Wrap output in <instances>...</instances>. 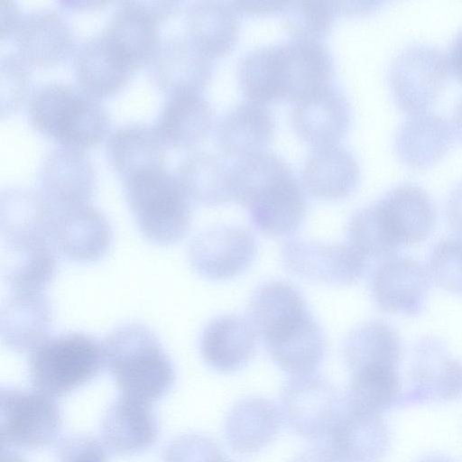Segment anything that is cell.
Instances as JSON below:
<instances>
[{"instance_id":"cell-2","label":"cell","mask_w":462,"mask_h":462,"mask_svg":"<svg viewBox=\"0 0 462 462\" xmlns=\"http://www.w3.org/2000/svg\"><path fill=\"white\" fill-rule=\"evenodd\" d=\"M106 367L121 395L152 404L173 387L176 372L152 330L131 322L118 326L103 342Z\"/></svg>"},{"instance_id":"cell-8","label":"cell","mask_w":462,"mask_h":462,"mask_svg":"<svg viewBox=\"0 0 462 462\" xmlns=\"http://www.w3.org/2000/svg\"><path fill=\"white\" fill-rule=\"evenodd\" d=\"M280 401L282 420L310 440L328 437L345 407L337 388L315 373L291 375L281 389Z\"/></svg>"},{"instance_id":"cell-53","label":"cell","mask_w":462,"mask_h":462,"mask_svg":"<svg viewBox=\"0 0 462 462\" xmlns=\"http://www.w3.org/2000/svg\"><path fill=\"white\" fill-rule=\"evenodd\" d=\"M454 131L462 141V99L457 106L453 116Z\"/></svg>"},{"instance_id":"cell-11","label":"cell","mask_w":462,"mask_h":462,"mask_svg":"<svg viewBox=\"0 0 462 462\" xmlns=\"http://www.w3.org/2000/svg\"><path fill=\"white\" fill-rule=\"evenodd\" d=\"M281 258L293 275L331 285H351L365 273L368 260L347 243L295 237L283 243Z\"/></svg>"},{"instance_id":"cell-55","label":"cell","mask_w":462,"mask_h":462,"mask_svg":"<svg viewBox=\"0 0 462 462\" xmlns=\"http://www.w3.org/2000/svg\"><path fill=\"white\" fill-rule=\"evenodd\" d=\"M417 462H455L453 459H451L448 457H446L444 455H428L420 459H419Z\"/></svg>"},{"instance_id":"cell-39","label":"cell","mask_w":462,"mask_h":462,"mask_svg":"<svg viewBox=\"0 0 462 462\" xmlns=\"http://www.w3.org/2000/svg\"><path fill=\"white\" fill-rule=\"evenodd\" d=\"M402 379L399 370H375L351 374L344 402L346 408L381 414L399 408Z\"/></svg>"},{"instance_id":"cell-5","label":"cell","mask_w":462,"mask_h":462,"mask_svg":"<svg viewBox=\"0 0 462 462\" xmlns=\"http://www.w3.org/2000/svg\"><path fill=\"white\" fill-rule=\"evenodd\" d=\"M122 180L136 225L149 242L169 245L186 236L192 221L191 208L176 176L158 167Z\"/></svg>"},{"instance_id":"cell-30","label":"cell","mask_w":462,"mask_h":462,"mask_svg":"<svg viewBox=\"0 0 462 462\" xmlns=\"http://www.w3.org/2000/svg\"><path fill=\"white\" fill-rule=\"evenodd\" d=\"M452 141V128L443 117L431 112H421L411 115L400 125L393 145L404 164L425 169L445 155Z\"/></svg>"},{"instance_id":"cell-22","label":"cell","mask_w":462,"mask_h":462,"mask_svg":"<svg viewBox=\"0 0 462 462\" xmlns=\"http://www.w3.org/2000/svg\"><path fill=\"white\" fill-rule=\"evenodd\" d=\"M374 205L387 231L400 247L425 241L434 229V202L417 185L406 183L394 187Z\"/></svg>"},{"instance_id":"cell-14","label":"cell","mask_w":462,"mask_h":462,"mask_svg":"<svg viewBox=\"0 0 462 462\" xmlns=\"http://www.w3.org/2000/svg\"><path fill=\"white\" fill-rule=\"evenodd\" d=\"M430 280L427 268L417 260L393 255L372 274V298L383 312L418 316L425 308Z\"/></svg>"},{"instance_id":"cell-25","label":"cell","mask_w":462,"mask_h":462,"mask_svg":"<svg viewBox=\"0 0 462 462\" xmlns=\"http://www.w3.org/2000/svg\"><path fill=\"white\" fill-rule=\"evenodd\" d=\"M360 179V168L354 154L337 144L315 147L301 169V183L316 199L334 201L350 196Z\"/></svg>"},{"instance_id":"cell-1","label":"cell","mask_w":462,"mask_h":462,"mask_svg":"<svg viewBox=\"0 0 462 462\" xmlns=\"http://www.w3.org/2000/svg\"><path fill=\"white\" fill-rule=\"evenodd\" d=\"M334 60L320 40L291 38L248 51L240 65V79L247 95L268 104L298 101L330 85Z\"/></svg>"},{"instance_id":"cell-20","label":"cell","mask_w":462,"mask_h":462,"mask_svg":"<svg viewBox=\"0 0 462 462\" xmlns=\"http://www.w3.org/2000/svg\"><path fill=\"white\" fill-rule=\"evenodd\" d=\"M159 435V421L152 404L121 394L108 407L100 426L106 449L123 457L146 452Z\"/></svg>"},{"instance_id":"cell-49","label":"cell","mask_w":462,"mask_h":462,"mask_svg":"<svg viewBox=\"0 0 462 462\" xmlns=\"http://www.w3.org/2000/svg\"><path fill=\"white\" fill-rule=\"evenodd\" d=\"M291 462H337L328 447L312 446L302 450Z\"/></svg>"},{"instance_id":"cell-42","label":"cell","mask_w":462,"mask_h":462,"mask_svg":"<svg viewBox=\"0 0 462 462\" xmlns=\"http://www.w3.org/2000/svg\"><path fill=\"white\" fill-rule=\"evenodd\" d=\"M427 271L436 285L462 296V239L439 241L430 254Z\"/></svg>"},{"instance_id":"cell-32","label":"cell","mask_w":462,"mask_h":462,"mask_svg":"<svg viewBox=\"0 0 462 462\" xmlns=\"http://www.w3.org/2000/svg\"><path fill=\"white\" fill-rule=\"evenodd\" d=\"M282 417L272 401L248 397L229 411L224 426L230 448L239 454H253L265 448L279 432Z\"/></svg>"},{"instance_id":"cell-35","label":"cell","mask_w":462,"mask_h":462,"mask_svg":"<svg viewBox=\"0 0 462 462\" xmlns=\"http://www.w3.org/2000/svg\"><path fill=\"white\" fill-rule=\"evenodd\" d=\"M309 312L306 301L297 289L285 282L270 281L253 293L247 319L264 341Z\"/></svg>"},{"instance_id":"cell-12","label":"cell","mask_w":462,"mask_h":462,"mask_svg":"<svg viewBox=\"0 0 462 462\" xmlns=\"http://www.w3.org/2000/svg\"><path fill=\"white\" fill-rule=\"evenodd\" d=\"M462 395V363L438 338L428 337L415 344L408 382L399 408L448 402Z\"/></svg>"},{"instance_id":"cell-9","label":"cell","mask_w":462,"mask_h":462,"mask_svg":"<svg viewBox=\"0 0 462 462\" xmlns=\"http://www.w3.org/2000/svg\"><path fill=\"white\" fill-rule=\"evenodd\" d=\"M179 5L178 1L120 2L101 35L135 71L151 62L161 42L159 23Z\"/></svg>"},{"instance_id":"cell-13","label":"cell","mask_w":462,"mask_h":462,"mask_svg":"<svg viewBox=\"0 0 462 462\" xmlns=\"http://www.w3.org/2000/svg\"><path fill=\"white\" fill-rule=\"evenodd\" d=\"M257 253L254 236L235 225L205 229L192 239L189 260L192 269L210 281L234 278L252 264Z\"/></svg>"},{"instance_id":"cell-48","label":"cell","mask_w":462,"mask_h":462,"mask_svg":"<svg viewBox=\"0 0 462 462\" xmlns=\"http://www.w3.org/2000/svg\"><path fill=\"white\" fill-rule=\"evenodd\" d=\"M22 14L12 0H0V39L12 35Z\"/></svg>"},{"instance_id":"cell-45","label":"cell","mask_w":462,"mask_h":462,"mask_svg":"<svg viewBox=\"0 0 462 462\" xmlns=\"http://www.w3.org/2000/svg\"><path fill=\"white\" fill-rule=\"evenodd\" d=\"M58 462H108L107 449L97 439L83 434L69 435L56 446Z\"/></svg>"},{"instance_id":"cell-50","label":"cell","mask_w":462,"mask_h":462,"mask_svg":"<svg viewBox=\"0 0 462 462\" xmlns=\"http://www.w3.org/2000/svg\"><path fill=\"white\" fill-rule=\"evenodd\" d=\"M447 62L452 74L462 82V31L451 43Z\"/></svg>"},{"instance_id":"cell-31","label":"cell","mask_w":462,"mask_h":462,"mask_svg":"<svg viewBox=\"0 0 462 462\" xmlns=\"http://www.w3.org/2000/svg\"><path fill=\"white\" fill-rule=\"evenodd\" d=\"M402 339L396 329L382 320L354 328L345 338L343 356L351 374L373 370H399Z\"/></svg>"},{"instance_id":"cell-16","label":"cell","mask_w":462,"mask_h":462,"mask_svg":"<svg viewBox=\"0 0 462 462\" xmlns=\"http://www.w3.org/2000/svg\"><path fill=\"white\" fill-rule=\"evenodd\" d=\"M112 240L110 223L97 208L87 204L56 211L51 244L68 261L97 262L106 254Z\"/></svg>"},{"instance_id":"cell-56","label":"cell","mask_w":462,"mask_h":462,"mask_svg":"<svg viewBox=\"0 0 462 462\" xmlns=\"http://www.w3.org/2000/svg\"><path fill=\"white\" fill-rule=\"evenodd\" d=\"M226 462H232V461H227V460H226Z\"/></svg>"},{"instance_id":"cell-43","label":"cell","mask_w":462,"mask_h":462,"mask_svg":"<svg viewBox=\"0 0 462 462\" xmlns=\"http://www.w3.org/2000/svg\"><path fill=\"white\" fill-rule=\"evenodd\" d=\"M29 65L30 64L17 53L1 55V117L14 113L24 99L31 76Z\"/></svg>"},{"instance_id":"cell-24","label":"cell","mask_w":462,"mask_h":462,"mask_svg":"<svg viewBox=\"0 0 462 462\" xmlns=\"http://www.w3.org/2000/svg\"><path fill=\"white\" fill-rule=\"evenodd\" d=\"M327 438L337 462H378L390 441L387 424L380 414L346 406Z\"/></svg>"},{"instance_id":"cell-47","label":"cell","mask_w":462,"mask_h":462,"mask_svg":"<svg viewBox=\"0 0 462 462\" xmlns=\"http://www.w3.org/2000/svg\"><path fill=\"white\" fill-rule=\"evenodd\" d=\"M238 14L258 15L280 14L285 2L278 1H233L230 2Z\"/></svg>"},{"instance_id":"cell-34","label":"cell","mask_w":462,"mask_h":462,"mask_svg":"<svg viewBox=\"0 0 462 462\" xmlns=\"http://www.w3.org/2000/svg\"><path fill=\"white\" fill-rule=\"evenodd\" d=\"M106 152L123 180L143 170L163 167L165 145L152 126L134 123L115 129L107 139Z\"/></svg>"},{"instance_id":"cell-36","label":"cell","mask_w":462,"mask_h":462,"mask_svg":"<svg viewBox=\"0 0 462 462\" xmlns=\"http://www.w3.org/2000/svg\"><path fill=\"white\" fill-rule=\"evenodd\" d=\"M176 177L189 199L197 203L217 206L232 199L231 167L215 153L189 154L180 163Z\"/></svg>"},{"instance_id":"cell-33","label":"cell","mask_w":462,"mask_h":462,"mask_svg":"<svg viewBox=\"0 0 462 462\" xmlns=\"http://www.w3.org/2000/svg\"><path fill=\"white\" fill-rule=\"evenodd\" d=\"M239 14L231 3L192 2L186 12L188 37L206 55L220 58L236 46L240 33Z\"/></svg>"},{"instance_id":"cell-7","label":"cell","mask_w":462,"mask_h":462,"mask_svg":"<svg viewBox=\"0 0 462 462\" xmlns=\"http://www.w3.org/2000/svg\"><path fill=\"white\" fill-rule=\"evenodd\" d=\"M0 439L4 448L33 450L53 444L62 416L55 399L36 390L2 387Z\"/></svg>"},{"instance_id":"cell-23","label":"cell","mask_w":462,"mask_h":462,"mask_svg":"<svg viewBox=\"0 0 462 462\" xmlns=\"http://www.w3.org/2000/svg\"><path fill=\"white\" fill-rule=\"evenodd\" d=\"M52 309L43 291H10L0 311L4 344L17 353L33 351L49 336Z\"/></svg>"},{"instance_id":"cell-27","label":"cell","mask_w":462,"mask_h":462,"mask_svg":"<svg viewBox=\"0 0 462 462\" xmlns=\"http://www.w3.org/2000/svg\"><path fill=\"white\" fill-rule=\"evenodd\" d=\"M213 120V108L201 93L181 92L169 96L152 127L165 146L189 149L207 138Z\"/></svg>"},{"instance_id":"cell-6","label":"cell","mask_w":462,"mask_h":462,"mask_svg":"<svg viewBox=\"0 0 462 462\" xmlns=\"http://www.w3.org/2000/svg\"><path fill=\"white\" fill-rule=\"evenodd\" d=\"M105 366L103 345L72 331L47 338L32 351L28 374L34 390L56 399L89 383Z\"/></svg>"},{"instance_id":"cell-38","label":"cell","mask_w":462,"mask_h":462,"mask_svg":"<svg viewBox=\"0 0 462 462\" xmlns=\"http://www.w3.org/2000/svg\"><path fill=\"white\" fill-rule=\"evenodd\" d=\"M273 362L291 375L315 373L327 349L325 334L319 324L310 317L285 338L266 346Z\"/></svg>"},{"instance_id":"cell-51","label":"cell","mask_w":462,"mask_h":462,"mask_svg":"<svg viewBox=\"0 0 462 462\" xmlns=\"http://www.w3.org/2000/svg\"><path fill=\"white\" fill-rule=\"evenodd\" d=\"M382 2L347 1L337 2L339 13L346 14H367L375 11Z\"/></svg>"},{"instance_id":"cell-52","label":"cell","mask_w":462,"mask_h":462,"mask_svg":"<svg viewBox=\"0 0 462 462\" xmlns=\"http://www.w3.org/2000/svg\"><path fill=\"white\" fill-rule=\"evenodd\" d=\"M64 7L67 9H81L88 7H97L98 5H102L106 4L105 2H79V1H62L60 2Z\"/></svg>"},{"instance_id":"cell-4","label":"cell","mask_w":462,"mask_h":462,"mask_svg":"<svg viewBox=\"0 0 462 462\" xmlns=\"http://www.w3.org/2000/svg\"><path fill=\"white\" fill-rule=\"evenodd\" d=\"M32 127L62 147L84 150L106 136L109 116L97 98L79 87L48 82L36 88L28 103Z\"/></svg>"},{"instance_id":"cell-54","label":"cell","mask_w":462,"mask_h":462,"mask_svg":"<svg viewBox=\"0 0 462 462\" xmlns=\"http://www.w3.org/2000/svg\"><path fill=\"white\" fill-rule=\"evenodd\" d=\"M1 462H26L19 454L10 450L3 449Z\"/></svg>"},{"instance_id":"cell-18","label":"cell","mask_w":462,"mask_h":462,"mask_svg":"<svg viewBox=\"0 0 462 462\" xmlns=\"http://www.w3.org/2000/svg\"><path fill=\"white\" fill-rule=\"evenodd\" d=\"M149 64L153 82L169 96L181 92L200 93L213 74L212 59L188 36L162 40Z\"/></svg>"},{"instance_id":"cell-41","label":"cell","mask_w":462,"mask_h":462,"mask_svg":"<svg viewBox=\"0 0 462 462\" xmlns=\"http://www.w3.org/2000/svg\"><path fill=\"white\" fill-rule=\"evenodd\" d=\"M347 242L366 258H388L400 246L391 236L374 204L357 209L346 226Z\"/></svg>"},{"instance_id":"cell-44","label":"cell","mask_w":462,"mask_h":462,"mask_svg":"<svg viewBox=\"0 0 462 462\" xmlns=\"http://www.w3.org/2000/svg\"><path fill=\"white\" fill-rule=\"evenodd\" d=\"M218 444L211 438L187 433L179 435L163 448L161 462H226Z\"/></svg>"},{"instance_id":"cell-26","label":"cell","mask_w":462,"mask_h":462,"mask_svg":"<svg viewBox=\"0 0 462 462\" xmlns=\"http://www.w3.org/2000/svg\"><path fill=\"white\" fill-rule=\"evenodd\" d=\"M257 333L247 319L226 314L204 328L199 350L206 364L220 373H234L247 365L256 348Z\"/></svg>"},{"instance_id":"cell-37","label":"cell","mask_w":462,"mask_h":462,"mask_svg":"<svg viewBox=\"0 0 462 462\" xmlns=\"http://www.w3.org/2000/svg\"><path fill=\"white\" fill-rule=\"evenodd\" d=\"M57 270L56 252L50 243L5 247L2 275L10 291H43Z\"/></svg>"},{"instance_id":"cell-40","label":"cell","mask_w":462,"mask_h":462,"mask_svg":"<svg viewBox=\"0 0 462 462\" xmlns=\"http://www.w3.org/2000/svg\"><path fill=\"white\" fill-rule=\"evenodd\" d=\"M337 14V2L297 1L285 2L279 14L291 38L321 41L331 30Z\"/></svg>"},{"instance_id":"cell-29","label":"cell","mask_w":462,"mask_h":462,"mask_svg":"<svg viewBox=\"0 0 462 462\" xmlns=\"http://www.w3.org/2000/svg\"><path fill=\"white\" fill-rule=\"evenodd\" d=\"M275 119L263 104L245 101L226 111L216 128L222 152L236 160L263 151L273 135Z\"/></svg>"},{"instance_id":"cell-19","label":"cell","mask_w":462,"mask_h":462,"mask_svg":"<svg viewBox=\"0 0 462 462\" xmlns=\"http://www.w3.org/2000/svg\"><path fill=\"white\" fill-rule=\"evenodd\" d=\"M351 116L347 98L329 85L294 103L291 125L302 141L319 147L337 144L344 138Z\"/></svg>"},{"instance_id":"cell-17","label":"cell","mask_w":462,"mask_h":462,"mask_svg":"<svg viewBox=\"0 0 462 462\" xmlns=\"http://www.w3.org/2000/svg\"><path fill=\"white\" fill-rule=\"evenodd\" d=\"M12 36L17 54L28 64L41 67L66 61L76 47L75 35L64 16L51 8L22 14Z\"/></svg>"},{"instance_id":"cell-21","label":"cell","mask_w":462,"mask_h":462,"mask_svg":"<svg viewBox=\"0 0 462 462\" xmlns=\"http://www.w3.org/2000/svg\"><path fill=\"white\" fill-rule=\"evenodd\" d=\"M55 216L56 210L40 191L25 188L2 190L0 230L5 246L51 244Z\"/></svg>"},{"instance_id":"cell-28","label":"cell","mask_w":462,"mask_h":462,"mask_svg":"<svg viewBox=\"0 0 462 462\" xmlns=\"http://www.w3.org/2000/svg\"><path fill=\"white\" fill-rule=\"evenodd\" d=\"M73 70L78 87L95 98L117 94L134 73L101 34L86 39L77 49Z\"/></svg>"},{"instance_id":"cell-10","label":"cell","mask_w":462,"mask_h":462,"mask_svg":"<svg viewBox=\"0 0 462 462\" xmlns=\"http://www.w3.org/2000/svg\"><path fill=\"white\" fill-rule=\"evenodd\" d=\"M447 59L435 47L416 43L393 60L388 81L395 105L403 112H424L438 97L448 77Z\"/></svg>"},{"instance_id":"cell-3","label":"cell","mask_w":462,"mask_h":462,"mask_svg":"<svg viewBox=\"0 0 462 462\" xmlns=\"http://www.w3.org/2000/svg\"><path fill=\"white\" fill-rule=\"evenodd\" d=\"M236 202L248 210L258 231L276 237L297 231L308 212L302 183L282 157L252 166L242 179Z\"/></svg>"},{"instance_id":"cell-46","label":"cell","mask_w":462,"mask_h":462,"mask_svg":"<svg viewBox=\"0 0 462 462\" xmlns=\"http://www.w3.org/2000/svg\"><path fill=\"white\" fill-rule=\"evenodd\" d=\"M446 217L451 231L462 239V181L448 195Z\"/></svg>"},{"instance_id":"cell-15","label":"cell","mask_w":462,"mask_h":462,"mask_svg":"<svg viewBox=\"0 0 462 462\" xmlns=\"http://www.w3.org/2000/svg\"><path fill=\"white\" fill-rule=\"evenodd\" d=\"M38 180L40 193L56 211L87 205L97 188L96 171L86 153L62 146L43 159Z\"/></svg>"}]
</instances>
